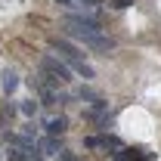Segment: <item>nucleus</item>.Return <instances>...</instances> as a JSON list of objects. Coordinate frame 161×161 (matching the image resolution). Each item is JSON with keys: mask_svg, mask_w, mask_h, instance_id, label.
Listing matches in <instances>:
<instances>
[{"mask_svg": "<svg viewBox=\"0 0 161 161\" xmlns=\"http://www.w3.org/2000/svg\"><path fill=\"white\" fill-rule=\"evenodd\" d=\"M40 149H43V155H59V142L53 140V136H47V140H40Z\"/></svg>", "mask_w": 161, "mask_h": 161, "instance_id": "5", "label": "nucleus"}, {"mask_svg": "<svg viewBox=\"0 0 161 161\" xmlns=\"http://www.w3.org/2000/svg\"><path fill=\"white\" fill-rule=\"evenodd\" d=\"M75 96H78V99H87V102H96V99H99L90 87H78V90H75Z\"/></svg>", "mask_w": 161, "mask_h": 161, "instance_id": "6", "label": "nucleus"}, {"mask_svg": "<svg viewBox=\"0 0 161 161\" xmlns=\"http://www.w3.org/2000/svg\"><path fill=\"white\" fill-rule=\"evenodd\" d=\"M16 87H19V78H16V71H3V93L9 96Z\"/></svg>", "mask_w": 161, "mask_h": 161, "instance_id": "4", "label": "nucleus"}, {"mask_svg": "<svg viewBox=\"0 0 161 161\" xmlns=\"http://www.w3.org/2000/svg\"><path fill=\"white\" fill-rule=\"evenodd\" d=\"M112 6H115V9H124V6H130V0H115Z\"/></svg>", "mask_w": 161, "mask_h": 161, "instance_id": "9", "label": "nucleus"}, {"mask_svg": "<svg viewBox=\"0 0 161 161\" xmlns=\"http://www.w3.org/2000/svg\"><path fill=\"white\" fill-rule=\"evenodd\" d=\"M84 142H87L90 149H96V146H99V136H87V140H84Z\"/></svg>", "mask_w": 161, "mask_h": 161, "instance_id": "8", "label": "nucleus"}, {"mask_svg": "<svg viewBox=\"0 0 161 161\" xmlns=\"http://www.w3.org/2000/svg\"><path fill=\"white\" fill-rule=\"evenodd\" d=\"M50 50H53V53H59V59L65 62V65H71V68H78V65H87L84 53H80L75 43H68L65 37H53V40H50Z\"/></svg>", "mask_w": 161, "mask_h": 161, "instance_id": "2", "label": "nucleus"}, {"mask_svg": "<svg viewBox=\"0 0 161 161\" xmlns=\"http://www.w3.org/2000/svg\"><path fill=\"white\" fill-rule=\"evenodd\" d=\"M43 127H47V133L56 140V136H62V133H65V127H68V124H65V118H50Z\"/></svg>", "mask_w": 161, "mask_h": 161, "instance_id": "3", "label": "nucleus"}, {"mask_svg": "<svg viewBox=\"0 0 161 161\" xmlns=\"http://www.w3.org/2000/svg\"><path fill=\"white\" fill-rule=\"evenodd\" d=\"M56 3H59V6H65V9H71V6H75V0H56Z\"/></svg>", "mask_w": 161, "mask_h": 161, "instance_id": "11", "label": "nucleus"}, {"mask_svg": "<svg viewBox=\"0 0 161 161\" xmlns=\"http://www.w3.org/2000/svg\"><path fill=\"white\" fill-rule=\"evenodd\" d=\"M34 112H37V105H34V102H22V115H28V118H31Z\"/></svg>", "mask_w": 161, "mask_h": 161, "instance_id": "7", "label": "nucleus"}, {"mask_svg": "<svg viewBox=\"0 0 161 161\" xmlns=\"http://www.w3.org/2000/svg\"><path fill=\"white\" fill-rule=\"evenodd\" d=\"M40 71H43L40 78L50 80V87H59V84H68V80H71V68H68L62 59L50 56V53H47V56H40Z\"/></svg>", "mask_w": 161, "mask_h": 161, "instance_id": "1", "label": "nucleus"}, {"mask_svg": "<svg viewBox=\"0 0 161 161\" xmlns=\"http://www.w3.org/2000/svg\"><path fill=\"white\" fill-rule=\"evenodd\" d=\"M102 0H80V6H99Z\"/></svg>", "mask_w": 161, "mask_h": 161, "instance_id": "10", "label": "nucleus"}]
</instances>
